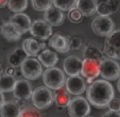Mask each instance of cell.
I'll use <instances>...</instances> for the list:
<instances>
[{"label": "cell", "mask_w": 120, "mask_h": 117, "mask_svg": "<svg viewBox=\"0 0 120 117\" xmlns=\"http://www.w3.org/2000/svg\"><path fill=\"white\" fill-rule=\"evenodd\" d=\"M87 100L97 109H104L114 98V87L107 80L93 81L86 90Z\"/></svg>", "instance_id": "cell-1"}, {"label": "cell", "mask_w": 120, "mask_h": 117, "mask_svg": "<svg viewBox=\"0 0 120 117\" xmlns=\"http://www.w3.org/2000/svg\"><path fill=\"white\" fill-rule=\"evenodd\" d=\"M43 81L48 88L56 90L65 85V74L57 67H49L44 71Z\"/></svg>", "instance_id": "cell-2"}, {"label": "cell", "mask_w": 120, "mask_h": 117, "mask_svg": "<svg viewBox=\"0 0 120 117\" xmlns=\"http://www.w3.org/2000/svg\"><path fill=\"white\" fill-rule=\"evenodd\" d=\"M31 99L33 105L38 110L49 108L54 101L52 92L47 86H39L34 90H32Z\"/></svg>", "instance_id": "cell-3"}, {"label": "cell", "mask_w": 120, "mask_h": 117, "mask_svg": "<svg viewBox=\"0 0 120 117\" xmlns=\"http://www.w3.org/2000/svg\"><path fill=\"white\" fill-rule=\"evenodd\" d=\"M67 109L70 117H86L90 113L88 100L80 95L71 98L67 104Z\"/></svg>", "instance_id": "cell-4"}, {"label": "cell", "mask_w": 120, "mask_h": 117, "mask_svg": "<svg viewBox=\"0 0 120 117\" xmlns=\"http://www.w3.org/2000/svg\"><path fill=\"white\" fill-rule=\"evenodd\" d=\"M103 52L107 58L120 60V29L114 30L106 36Z\"/></svg>", "instance_id": "cell-5"}, {"label": "cell", "mask_w": 120, "mask_h": 117, "mask_svg": "<svg viewBox=\"0 0 120 117\" xmlns=\"http://www.w3.org/2000/svg\"><path fill=\"white\" fill-rule=\"evenodd\" d=\"M21 74L27 80H36L43 74V65L35 58H27L20 65Z\"/></svg>", "instance_id": "cell-6"}, {"label": "cell", "mask_w": 120, "mask_h": 117, "mask_svg": "<svg viewBox=\"0 0 120 117\" xmlns=\"http://www.w3.org/2000/svg\"><path fill=\"white\" fill-rule=\"evenodd\" d=\"M100 76L107 81L117 80L120 77V65L114 58H103L100 63Z\"/></svg>", "instance_id": "cell-7"}, {"label": "cell", "mask_w": 120, "mask_h": 117, "mask_svg": "<svg viewBox=\"0 0 120 117\" xmlns=\"http://www.w3.org/2000/svg\"><path fill=\"white\" fill-rule=\"evenodd\" d=\"M114 21L109 16L99 15L91 21V30L99 36H107L111 32L114 31Z\"/></svg>", "instance_id": "cell-8"}, {"label": "cell", "mask_w": 120, "mask_h": 117, "mask_svg": "<svg viewBox=\"0 0 120 117\" xmlns=\"http://www.w3.org/2000/svg\"><path fill=\"white\" fill-rule=\"evenodd\" d=\"M30 33L35 38L46 41L52 35V26H50L45 19H36L31 23Z\"/></svg>", "instance_id": "cell-9"}, {"label": "cell", "mask_w": 120, "mask_h": 117, "mask_svg": "<svg viewBox=\"0 0 120 117\" xmlns=\"http://www.w3.org/2000/svg\"><path fill=\"white\" fill-rule=\"evenodd\" d=\"M65 88L70 95L78 96L86 90V81L80 74L69 76V78L65 81Z\"/></svg>", "instance_id": "cell-10"}, {"label": "cell", "mask_w": 120, "mask_h": 117, "mask_svg": "<svg viewBox=\"0 0 120 117\" xmlns=\"http://www.w3.org/2000/svg\"><path fill=\"white\" fill-rule=\"evenodd\" d=\"M81 74L86 79L95 80L98 76H100V62L91 58H84L82 61Z\"/></svg>", "instance_id": "cell-11"}, {"label": "cell", "mask_w": 120, "mask_h": 117, "mask_svg": "<svg viewBox=\"0 0 120 117\" xmlns=\"http://www.w3.org/2000/svg\"><path fill=\"white\" fill-rule=\"evenodd\" d=\"M13 95L15 99H20L27 101L31 98L32 95V86L30 82H28L27 79L16 80L15 86L13 90Z\"/></svg>", "instance_id": "cell-12"}, {"label": "cell", "mask_w": 120, "mask_h": 117, "mask_svg": "<svg viewBox=\"0 0 120 117\" xmlns=\"http://www.w3.org/2000/svg\"><path fill=\"white\" fill-rule=\"evenodd\" d=\"M49 46L61 53H66L70 50V42L69 38L62 34H52L49 38Z\"/></svg>", "instance_id": "cell-13"}, {"label": "cell", "mask_w": 120, "mask_h": 117, "mask_svg": "<svg viewBox=\"0 0 120 117\" xmlns=\"http://www.w3.org/2000/svg\"><path fill=\"white\" fill-rule=\"evenodd\" d=\"M44 19L52 27H59L64 21L63 11L57 9L54 5H50L47 10L44 11Z\"/></svg>", "instance_id": "cell-14"}, {"label": "cell", "mask_w": 120, "mask_h": 117, "mask_svg": "<svg viewBox=\"0 0 120 117\" xmlns=\"http://www.w3.org/2000/svg\"><path fill=\"white\" fill-rule=\"evenodd\" d=\"M10 21L13 23V26L18 30L21 34L27 33L30 30L31 27V19L27 14L22 13V12H18V13H15L11 18H10Z\"/></svg>", "instance_id": "cell-15"}, {"label": "cell", "mask_w": 120, "mask_h": 117, "mask_svg": "<svg viewBox=\"0 0 120 117\" xmlns=\"http://www.w3.org/2000/svg\"><path fill=\"white\" fill-rule=\"evenodd\" d=\"M46 48L45 41H36L35 38H27L22 43V49L28 56H37L38 53Z\"/></svg>", "instance_id": "cell-16"}, {"label": "cell", "mask_w": 120, "mask_h": 117, "mask_svg": "<svg viewBox=\"0 0 120 117\" xmlns=\"http://www.w3.org/2000/svg\"><path fill=\"white\" fill-rule=\"evenodd\" d=\"M82 61L77 55H70L64 61V71L68 76H77L81 74Z\"/></svg>", "instance_id": "cell-17"}, {"label": "cell", "mask_w": 120, "mask_h": 117, "mask_svg": "<svg viewBox=\"0 0 120 117\" xmlns=\"http://www.w3.org/2000/svg\"><path fill=\"white\" fill-rule=\"evenodd\" d=\"M119 8V0H98L97 13L99 15L109 16L117 12Z\"/></svg>", "instance_id": "cell-18"}, {"label": "cell", "mask_w": 120, "mask_h": 117, "mask_svg": "<svg viewBox=\"0 0 120 117\" xmlns=\"http://www.w3.org/2000/svg\"><path fill=\"white\" fill-rule=\"evenodd\" d=\"M0 33L5 39L10 42H16L19 41L21 36V33L13 26V23L10 20L3 21V23L0 26Z\"/></svg>", "instance_id": "cell-19"}, {"label": "cell", "mask_w": 120, "mask_h": 117, "mask_svg": "<svg viewBox=\"0 0 120 117\" xmlns=\"http://www.w3.org/2000/svg\"><path fill=\"white\" fill-rule=\"evenodd\" d=\"M38 61L41 63V65H44L45 67H53L56 65V63L59 62V56L54 51L50 49H44L41 50V52L38 53Z\"/></svg>", "instance_id": "cell-20"}, {"label": "cell", "mask_w": 120, "mask_h": 117, "mask_svg": "<svg viewBox=\"0 0 120 117\" xmlns=\"http://www.w3.org/2000/svg\"><path fill=\"white\" fill-rule=\"evenodd\" d=\"M75 8L83 16H91L97 11V0H78Z\"/></svg>", "instance_id": "cell-21"}, {"label": "cell", "mask_w": 120, "mask_h": 117, "mask_svg": "<svg viewBox=\"0 0 120 117\" xmlns=\"http://www.w3.org/2000/svg\"><path fill=\"white\" fill-rule=\"evenodd\" d=\"M21 109L19 108L15 101H8L0 108V116L1 117H19Z\"/></svg>", "instance_id": "cell-22"}, {"label": "cell", "mask_w": 120, "mask_h": 117, "mask_svg": "<svg viewBox=\"0 0 120 117\" xmlns=\"http://www.w3.org/2000/svg\"><path fill=\"white\" fill-rule=\"evenodd\" d=\"M84 58H91L101 63L103 60V53L98 47H96L93 44H86L83 50Z\"/></svg>", "instance_id": "cell-23"}, {"label": "cell", "mask_w": 120, "mask_h": 117, "mask_svg": "<svg viewBox=\"0 0 120 117\" xmlns=\"http://www.w3.org/2000/svg\"><path fill=\"white\" fill-rule=\"evenodd\" d=\"M70 99H71L70 94L66 90V88L64 90L63 87L56 90V93L53 95V100H54L53 102H55V104H56L61 110L63 108H65V106H67V104L69 103Z\"/></svg>", "instance_id": "cell-24"}, {"label": "cell", "mask_w": 120, "mask_h": 117, "mask_svg": "<svg viewBox=\"0 0 120 117\" xmlns=\"http://www.w3.org/2000/svg\"><path fill=\"white\" fill-rule=\"evenodd\" d=\"M28 58L27 53L23 51L22 48H17L15 49L9 56V64L13 67H18V66L21 65L23 61Z\"/></svg>", "instance_id": "cell-25"}, {"label": "cell", "mask_w": 120, "mask_h": 117, "mask_svg": "<svg viewBox=\"0 0 120 117\" xmlns=\"http://www.w3.org/2000/svg\"><path fill=\"white\" fill-rule=\"evenodd\" d=\"M15 83H16V79L13 76H9L7 74H3V76H0V92L2 93L13 92Z\"/></svg>", "instance_id": "cell-26"}, {"label": "cell", "mask_w": 120, "mask_h": 117, "mask_svg": "<svg viewBox=\"0 0 120 117\" xmlns=\"http://www.w3.org/2000/svg\"><path fill=\"white\" fill-rule=\"evenodd\" d=\"M7 5L10 11L14 13L23 12L28 8V0H9Z\"/></svg>", "instance_id": "cell-27"}, {"label": "cell", "mask_w": 120, "mask_h": 117, "mask_svg": "<svg viewBox=\"0 0 120 117\" xmlns=\"http://www.w3.org/2000/svg\"><path fill=\"white\" fill-rule=\"evenodd\" d=\"M78 0H52V3L54 7L60 9L63 12H68L71 9L75 8Z\"/></svg>", "instance_id": "cell-28"}, {"label": "cell", "mask_w": 120, "mask_h": 117, "mask_svg": "<svg viewBox=\"0 0 120 117\" xmlns=\"http://www.w3.org/2000/svg\"><path fill=\"white\" fill-rule=\"evenodd\" d=\"M19 117H43L41 113L35 106H25L21 109Z\"/></svg>", "instance_id": "cell-29"}, {"label": "cell", "mask_w": 120, "mask_h": 117, "mask_svg": "<svg viewBox=\"0 0 120 117\" xmlns=\"http://www.w3.org/2000/svg\"><path fill=\"white\" fill-rule=\"evenodd\" d=\"M33 9L39 12H44L50 5H52V0H31Z\"/></svg>", "instance_id": "cell-30"}, {"label": "cell", "mask_w": 120, "mask_h": 117, "mask_svg": "<svg viewBox=\"0 0 120 117\" xmlns=\"http://www.w3.org/2000/svg\"><path fill=\"white\" fill-rule=\"evenodd\" d=\"M83 18V15L82 13L77 9V8H73L70 11H68V19L73 23H78L82 20Z\"/></svg>", "instance_id": "cell-31"}, {"label": "cell", "mask_w": 120, "mask_h": 117, "mask_svg": "<svg viewBox=\"0 0 120 117\" xmlns=\"http://www.w3.org/2000/svg\"><path fill=\"white\" fill-rule=\"evenodd\" d=\"M70 42V50H79L82 46V39L80 37H71Z\"/></svg>", "instance_id": "cell-32"}, {"label": "cell", "mask_w": 120, "mask_h": 117, "mask_svg": "<svg viewBox=\"0 0 120 117\" xmlns=\"http://www.w3.org/2000/svg\"><path fill=\"white\" fill-rule=\"evenodd\" d=\"M107 108L112 111H117V112H119V110H120V100L117 99V98H113V99L109 102Z\"/></svg>", "instance_id": "cell-33"}, {"label": "cell", "mask_w": 120, "mask_h": 117, "mask_svg": "<svg viewBox=\"0 0 120 117\" xmlns=\"http://www.w3.org/2000/svg\"><path fill=\"white\" fill-rule=\"evenodd\" d=\"M102 117H120V113L117 112V111L109 110V112L104 113V114L102 115Z\"/></svg>", "instance_id": "cell-34"}, {"label": "cell", "mask_w": 120, "mask_h": 117, "mask_svg": "<svg viewBox=\"0 0 120 117\" xmlns=\"http://www.w3.org/2000/svg\"><path fill=\"white\" fill-rule=\"evenodd\" d=\"M5 74H9V76H15L16 74V71H15V67H13V66H10V67H8L7 69H5Z\"/></svg>", "instance_id": "cell-35"}, {"label": "cell", "mask_w": 120, "mask_h": 117, "mask_svg": "<svg viewBox=\"0 0 120 117\" xmlns=\"http://www.w3.org/2000/svg\"><path fill=\"white\" fill-rule=\"evenodd\" d=\"M5 102V98H4V95H3L2 92H0V108L2 105L3 103Z\"/></svg>", "instance_id": "cell-36"}, {"label": "cell", "mask_w": 120, "mask_h": 117, "mask_svg": "<svg viewBox=\"0 0 120 117\" xmlns=\"http://www.w3.org/2000/svg\"><path fill=\"white\" fill-rule=\"evenodd\" d=\"M8 1L9 0H0V8H3L8 4Z\"/></svg>", "instance_id": "cell-37"}, {"label": "cell", "mask_w": 120, "mask_h": 117, "mask_svg": "<svg viewBox=\"0 0 120 117\" xmlns=\"http://www.w3.org/2000/svg\"><path fill=\"white\" fill-rule=\"evenodd\" d=\"M118 82H117V88H118V90H119V93H120V77L118 78Z\"/></svg>", "instance_id": "cell-38"}, {"label": "cell", "mask_w": 120, "mask_h": 117, "mask_svg": "<svg viewBox=\"0 0 120 117\" xmlns=\"http://www.w3.org/2000/svg\"><path fill=\"white\" fill-rule=\"evenodd\" d=\"M86 117H91V116H88V115H87V116H86Z\"/></svg>", "instance_id": "cell-39"}, {"label": "cell", "mask_w": 120, "mask_h": 117, "mask_svg": "<svg viewBox=\"0 0 120 117\" xmlns=\"http://www.w3.org/2000/svg\"><path fill=\"white\" fill-rule=\"evenodd\" d=\"M119 113H120V110H119Z\"/></svg>", "instance_id": "cell-40"}]
</instances>
